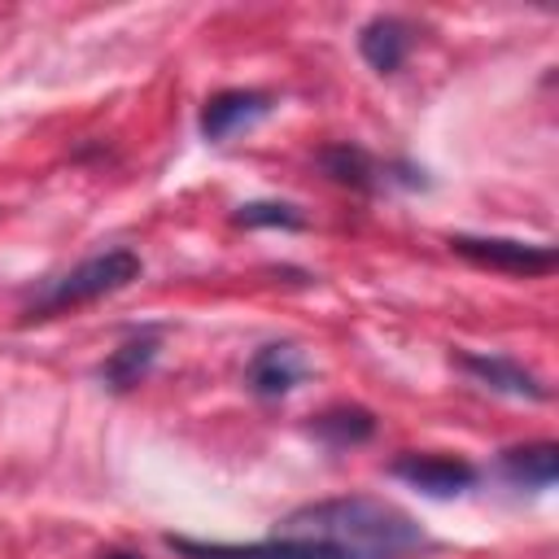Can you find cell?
<instances>
[{"label":"cell","instance_id":"cell-14","mask_svg":"<svg viewBox=\"0 0 559 559\" xmlns=\"http://www.w3.org/2000/svg\"><path fill=\"white\" fill-rule=\"evenodd\" d=\"M236 223L240 227H284V231H301L306 227V218L284 201H249V205L236 210Z\"/></svg>","mask_w":559,"mask_h":559},{"label":"cell","instance_id":"cell-9","mask_svg":"<svg viewBox=\"0 0 559 559\" xmlns=\"http://www.w3.org/2000/svg\"><path fill=\"white\" fill-rule=\"evenodd\" d=\"M358 52L376 74H393L411 52V26L402 17H371L358 31Z\"/></svg>","mask_w":559,"mask_h":559},{"label":"cell","instance_id":"cell-11","mask_svg":"<svg viewBox=\"0 0 559 559\" xmlns=\"http://www.w3.org/2000/svg\"><path fill=\"white\" fill-rule=\"evenodd\" d=\"M310 432L319 437V441H328V445H358V441H367L371 432H376V415L371 411H362V406H336V411H323L314 424H310Z\"/></svg>","mask_w":559,"mask_h":559},{"label":"cell","instance_id":"cell-4","mask_svg":"<svg viewBox=\"0 0 559 559\" xmlns=\"http://www.w3.org/2000/svg\"><path fill=\"white\" fill-rule=\"evenodd\" d=\"M450 249L476 266L507 271V275H550L555 271L550 245H528V240H507V236H450Z\"/></svg>","mask_w":559,"mask_h":559},{"label":"cell","instance_id":"cell-7","mask_svg":"<svg viewBox=\"0 0 559 559\" xmlns=\"http://www.w3.org/2000/svg\"><path fill=\"white\" fill-rule=\"evenodd\" d=\"M245 380H249V389L258 397H284L306 380V358H301L297 345H262L249 358Z\"/></svg>","mask_w":559,"mask_h":559},{"label":"cell","instance_id":"cell-8","mask_svg":"<svg viewBox=\"0 0 559 559\" xmlns=\"http://www.w3.org/2000/svg\"><path fill=\"white\" fill-rule=\"evenodd\" d=\"M454 362H459L476 384H485V389H493V393L528 397V402H542V397H546V384H542L528 367H520V362H511V358H502V354H459Z\"/></svg>","mask_w":559,"mask_h":559},{"label":"cell","instance_id":"cell-5","mask_svg":"<svg viewBox=\"0 0 559 559\" xmlns=\"http://www.w3.org/2000/svg\"><path fill=\"white\" fill-rule=\"evenodd\" d=\"M271 105H275V100H271L266 92H253V87L214 92V96L205 100V109H201V135H205L210 144H223V140H231L236 131H245V127H253L258 118H266Z\"/></svg>","mask_w":559,"mask_h":559},{"label":"cell","instance_id":"cell-13","mask_svg":"<svg viewBox=\"0 0 559 559\" xmlns=\"http://www.w3.org/2000/svg\"><path fill=\"white\" fill-rule=\"evenodd\" d=\"M323 170L336 179V183H349V188H371L376 179V162L362 153V148H354V144H336V148H323Z\"/></svg>","mask_w":559,"mask_h":559},{"label":"cell","instance_id":"cell-12","mask_svg":"<svg viewBox=\"0 0 559 559\" xmlns=\"http://www.w3.org/2000/svg\"><path fill=\"white\" fill-rule=\"evenodd\" d=\"M153 358H157V341H153V336L127 341V345H118V349L109 354V362L100 367V376H105L109 389H131V384H140V376L153 367Z\"/></svg>","mask_w":559,"mask_h":559},{"label":"cell","instance_id":"cell-1","mask_svg":"<svg viewBox=\"0 0 559 559\" xmlns=\"http://www.w3.org/2000/svg\"><path fill=\"white\" fill-rule=\"evenodd\" d=\"M284 537H314L349 550L354 559H411L428 546L424 528L397 511L393 502L380 498H328V502H306L297 507L284 524Z\"/></svg>","mask_w":559,"mask_h":559},{"label":"cell","instance_id":"cell-6","mask_svg":"<svg viewBox=\"0 0 559 559\" xmlns=\"http://www.w3.org/2000/svg\"><path fill=\"white\" fill-rule=\"evenodd\" d=\"M389 472L397 480L424 489L428 498H454L476 485V467L463 459H445V454H402V459H393Z\"/></svg>","mask_w":559,"mask_h":559},{"label":"cell","instance_id":"cell-10","mask_svg":"<svg viewBox=\"0 0 559 559\" xmlns=\"http://www.w3.org/2000/svg\"><path fill=\"white\" fill-rule=\"evenodd\" d=\"M502 472L515 485H533V489H550L559 480V445L555 441H537V445H515L502 454Z\"/></svg>","mask_w":559,"mask_h":559},{"label":"cell","instance_id":"cell-15","mask_svg":"<svg viewBox=\"0 0 559 559\" xmlns=\"http://www.w3.org/2000/svg\"><path fill=\"white\" fill-rule=\"evenodd\" d=\"M100 559H140V555H131V550H109V555H100Z\"/></svg>","mask_w":559,"mask_h":559},{"label":"cell","instance_id":"cell-2","mask_svg":"<svg viewBox=\"0 0 559 559\" xmlns=\"http://www.w3.org/2000/svg\"><path fill=\"white\" fill-rule=\"evenodd\" d=\"M131 280H140V258L131 249H109V253H96L87 262H79L74 271H66L61 280L48 284V293L31 306V319H48L57 310H70V306H83V301H96L105 293H118L127 288Z\"/></svg>","mask_w":559,"mask_h":559},{"label":"cell","instance_id":"cell-3","mask_svg":"<svg viewBox=\"0 0 559 559\" xmlns=\"http://www.w3.org/2000/svg\"><path fill=\"white\" fill-rule=\"evenodd\" d=\"M166 546L183 559H354L349 550L314 537H271V542H249V546H227V542H192V537H166Z\"/></svg>","mask_w":559,"mask_h":559}]
</instances>
